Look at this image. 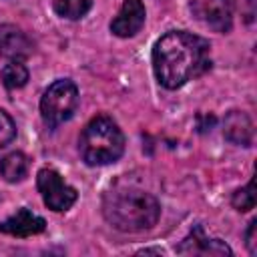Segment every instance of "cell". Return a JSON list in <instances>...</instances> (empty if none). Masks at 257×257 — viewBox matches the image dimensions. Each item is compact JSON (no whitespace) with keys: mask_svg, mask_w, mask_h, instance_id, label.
<instances>
[{"mask_svg":"<svg viewBox=\"0 0 257 257\" xmlns=\"http://www.w3.org/2000/svg\"><path fill=\"white\" fill-rule=\"evenodd\" d=\"M36 187L42 195V201L48 209L56 211V213H62V211H68L76 199H78V193L74 187L66 185L64 179L60 177L58 171L54 169H40L38 175H36Z\"/></svg>","mask_w":257,"mask_h":257,"instance_id":"5b68a950","label":"cell"},{"mask_svg":"<svg viewBox=\"0 0 257 257\" xmlns=\"http://www.w3.org/2000/svg\"><path fill=\"white\" fill-rule=\"evenodd\" d=\"M26 173H28V159L24 153L14 151V153H8L0 159V175L4 181L18 183L26 177Z\"/></svg>","mask_w":257,"mask_h":257,"instance_id":"7c38bea8","label":"cell"},{"mask_svg":"<svg viewBox=\"0 0 257 257\" xmlns=\"http://www.w3.org/2000/svg\"><path fill=\"white\" fill-rule=\"evenodd\" d=\"M183 255H231V247L221 239H211L205 235L203 227L197 225L177 247Z\"/></svg>","mask_w":257,"mask_h":257,"instance_id":"ba28073f","label":"cell"},{"mask_svg":"<svg viewBox=\"0 0 257 257\" xmlns=\"http://www.w3.org/2000/svg\"><path fill=\"white\" fill-rule=\"evenodd\" d=\"M195 12L217 32H229L233 26L235 0H195Z\"/></svg>","mask_w":257,"mask_h":257,"instance_id":"8992f818","label":"cell"},{"mask_svg":"<svg viewBox=\"0 0 257 257\" xmlns=\"http://www.w3.org/2000/svg\"><path fill=\"white\" fill-rule=\"evenodd\" d=\"M255 229H257V219H253V221L249 223V229H247V233H245V245H247V249H249V253H251V255H255V253H257Z\"/></svg>","mask_w":257,"mask_h":257,"instance_id":"e0dca14e","label":"cell"},{"mask_svg":"<svg viewBox=\"0 0 257 257\" xmlns=\"http://www.w3.org/2000/svg\"><path fill=\"white\" fill-rule=\"evenodd\" d=\"M0 80L8 90L22 88L28 82V68L22 64V60H10L0 70Z\"/></svg>","mask_w":257,"mask_h":257,"instance_id":"4fadbf2b","label":"cell"},{"mask_svg":"<svg viewBox=\"0 0 257 257\" xmlns=\"http://www.w3.org/2000/svg\"><path fill=\"white\" fill-rule=\"evenodd\" d=\"M78 151L90 167L110 165L124 153V135L110 116L98 114L80 133Z\"/></svg>","mask_w":257,"mask_h":257,"instance_id":"3957f363","label":"cell"},{"mask_svg":"<svg viewBox=\"0 0 257 257\" xmlns=\"http://www.w3.org/2000/svg\"><path fill=\"white\" fill-rule=\"evenodd\" d=\"M78 106V88L68 78L54 80L40 98V114L46 126L56 128L68 120Z\"/></svg>","mask_w":257,"mask_h":257,"instance_id":"277c9868","label":"cell"},{"mask_svg":"<svg viewBox=\"0 0 257 257\" xmlns=\"http://www.w3.org/2000/svg\"><path fill=\"white\" fill-rule=\"evenodd\" d=\"M147 18V10L143 0H124L118 14L110 22V32L118 38H131L135 36Z\"/></svg>","mask_w":257,"mask_h":257,"instance_id":"52a82bcc","label":"cell"},{"mask_svg":"<svg viewBox=\"0 0 257 257\" xmlns=\"http://www.w3.org/2000/svg\"><path fill=\"white\" fill-rule=\"evenodd\" d=\"M104 219L122 233H141L157 225L161 203L137 187H114L102 199Z\"/></svg>","mask_w":257,"mask_h":257,"instance_id":"7a4b0ae2","label":"cell"},{"mask_svg":"<svg viewBox=\"0 0 257 257\" xmlns=\"http://www.w3.org/2000/svg\"><path fill=\"white\" fill-rule=\"evenodd\" d=\"M211 44L187 30H169L153 46V70L161 86L175 90L211 68Z\"/></svg>","mask_w":257,"mask_h":257,"instance_id":"6da1fadb","label":"cell"},{"mask_svg":"<svg viewBox=\"0 0 257 257\" xmlns=\"http://www.w3.org/2000/svg\"><path fill=\"white\" fill-rule=\"evenodd\" d=\"M14 137H16V124H14L12 116L0 108V149L10 145Z\"/></svg>","mask_w":257,"mask_h":257,"instance_id":"2e32d148","label":"cell"},{"mask_svg":"<svg viewBox=\"0 0 257 257\" xmlns=\"http://www.w3.org/2000/svg\"><path fill=\"white\" fill-rule=\"evenodd\" d=\"M32 52L30 38L14 24H0V56L22 60Z\"/></svg>","mask_w":257,"mask_h":257,"instance_id":"30bf717a","label":"cell"},{"mask_svg":"<svg viewBox=\"0 0 257 257\" xmlns=\"http://www.w3.org/2000/svg\"><path fill=\"white\" fill-rule=\"evenodd\" d=\"M223 135L229 143L249 147L253 143V122L247 112L243 110H231L227 112L223 120Z\"/></svg>","mask_w":257,"mask_h":257,"instance_id":"8fae6325","label":"cell"},{"mask_svg":"<svg viewBox=\"0 0 257 257\" xmlns=\"http://www.w3.org/2000/svg\"><path fill=\"white\" fill-rule=\"evenodd\" d=\"M255 181L251 179L249 183H247V187H243V189H237L235 193H233V197H231V205L239 211V213H245V211H251L253 207H255Z\"/></svg>","mask_w":257,"mask_h":257,"instance_id":"9a60e30c","label":"cell"},{"mask_svg":"<svg viewBox=\"0 0 257 257\" xmlns=\"http://www.w3.org/2000/svg\"><path fill=\"white\" fill-rule=\"evenodd\" d=\"M92 8V0H54V12L68 20L82 18Z\"/></svg>","mask_w":257,"mask_h":257,"instance_id":"5bb4252c","label":"cell"},{"mask_svg":"<svg viewBox=\"0 0 257 257\" xmlns=\"http://www.w3.org/2000/svg\"><path fill=\"white\" fill-rule=\"evenodd\" d=\"M44 229H46V221L40 215L28 211L26 207L18 209L14 215H10L4 221H0V233L10 235V237H20V239L38 235Z\"/></svg>","mask_w":257,"mask_h":257,"instance_id":"9c48e42d","label":"cell"},{"mask_svg":"<svg viewBox=\"0 0 257 257\" xmlns=\"http://www.w3.org/2000/svg\"><path fill=\"white\" fill-rule=\"evenodd\" d=\"M139 253H157V255H161L163 251H161V249H143V251H139Z\"/></svg>","mask_w":257,"mask_h":257,"instance_id":"ac0fdd59","label":"cell"}]
</instances>
